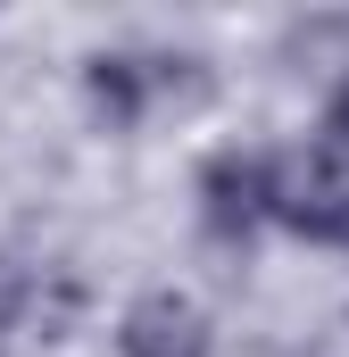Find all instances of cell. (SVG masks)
<instances>
[{
  "mask_svg": "<svg viewBox=\"0 0 349 357\" xmlns=\"http://www.w3.org/2000/svg\"><path fill=\"white\" fill-rule=\"evenodd\" d=\"M216 91L208 59L183 50V42H108L84 59V108L108 133H142L158 116H183Z\"/></svg>",
  "mask_w": 349,
  "mask_h": 357,
  "instance_id": "obj_1",
  "label": "cell"
},
{
  "mask_svg": "<svg viewBox=\"0 0 349 357\" xmlns=\"http://www.w3.org/2000/svg\"><path fill=\"white\" fill-rule=\"evenodd\" d=\"M274 233L349 250V158L325 142V133L274 150Z\"/></svg>",
  "mask_w": 349,
  "mask_h": 357,
  "instance_id": "obj_2",
  "label": "cell"
},
{
  "mask_svg": "<svg viewBox=\"0 0 349 357\" xmlns=\"http://www.w3.org/2000/svg\"><path fill=\"white\" fill-rule=\"evenodd\" d=\"M191 199H200V233L216 250H250L266 225H274V150H208L200 175H191Z\"/></svg>",
  "mask_w": 349,
  "mask_h": 357,
  "instance_id": "obj_3",
  "label": "cell"
},
{
  "mask_svg": "<svg viewBox=\"0 0 349 357\" xmlns=\"http://www.w3.org/2000/svg\"><path fill=\"white\" fill-rule=\"evenodd\" d=\"M117 357H216V316L191 291L150 282L117 307Z\"/></svg>",
  "mask_w": 349,
  "mask_h": 357,
  "instance_id": "obj_4",
  "label": "cell"
},
{
  "mask_svg": "<svg viewBox=\"0 0 349 357\" xmlns=\"http://www.w3.org/2000/svg\"><path fill=\"white\" fill-rule=\"evenodd\" d=\"M34 307H42V274H34V258H17V250L0 241V341L25 333Z\"/></svg>",
  "mask_w": 349,
  "mask_h": 357,
  "instance_id": "obj_5",
  "label": "cell"
},
{
  "mask_svg": "<svg viewBox=\"0 0 349 357\" xmlns=\"http://www.w3.org/2000/svg\"><path fill=\"white\" fill-rule=\"evenodd\" d=\"M325 142L349 158V59L333 67V84H325Z\"/></svg>",
  "mask_w": 349,
  "mask_h": 357,
  "instance_id": "obj_6",
  "label": "cell"
}]
</instances>
